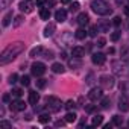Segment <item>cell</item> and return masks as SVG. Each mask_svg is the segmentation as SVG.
Returning a JSON list of instances; mask_svg holds the SVG:
<instances>
[{
	"label": "cell",
	"mask_w": 129,
	"mask_h": 129,
	"mask_svg": "<svg viewBox=\"0 0 129 129\" xmlns=\"http://www.w3.org/2000/svg\"><path fill=\"white\" fill-rule=\"evenodd\" d=\"M55 18H56V21H59V23L66 21V20H67V11H64V9H58V11L55 12Z\"/></svg>",
	"instance_id": "obj_10"
},
{
	"label": "cell",
	"mask_w": 129,
	"mask_h": 129,
	"mask_svg": "<svg viewBox=\"0 0 129 129\" xmlns=\"http://www.w3.org/2000/svg\"><path fill=\"white\" fill-rule=\"evenodd\" d=\"M78 9H79V3H78V2H73V3L70 5V11L73 12V11H78Z\"/></svg>",
	"instance_id": "obj_39"
},
{
	"label": "cell",
	"mask_w": 129,
	"mask_h": 129,
	"mask_svg": "<svg viewBox=\"0 0 129 129\" xmlns=\"http://www.w3.org/2000/svg\"><path fill=\"white\" fill-rule=\"evenodd\" d=\"M121 59H123V61H129V47H126V49L121 52Z\"/></svg>",
	"instance_id": "obj_33"
},
{
	"label": "cell",
	"mask_w": 129,
	"mask_h": 129,
	"mask_svg": "<svg viewBox=\"0 0 129 129\" xmlns=\"http://www.w3.org/2000/svg\"><path fill=\"white\" fill-rule=\"evenodd\" d=\"M109 105H111V100H109V97H102V102H100V106L102 108H109Z\"/></svg>",
	"instance_id": "obj_26"
},
{
	"label": "cell",
	"mask_w": 129,
	"mask_h": 129,
	"mask_svg": "<svg viewBox=\"0 0 129 129\" xmlns=\"http://www.w3.org/2000/svg\"><path fill=\"white\" fill-rule=\"evenodd\" d=\"M105 44H106V40L100 37V38L97 40V46H99V47H105Z\"/></svg>",
	"instance_id": "obj_40"
},
{
	"label": "cell",
	"mask_w": 129,
	"mask_h": 129,
	"mask_svg": "<svg viewBox=\"0 0 129 129\" xmlns=\"http://www.w3.org/2000/svg\"><path fill=\"white\" fill-rule=\"evenodd\" d=\"M34 6H35V3L32 2V0H21L20 5H18L20 11H21V12H26V14L32 12V11H34Z\"/></svg>",
	"instance_id": "obj_4"
},
{
	"label": "cell",
	"mask_w": 129,
	"mask_h": 129,
	"mask_svg": "<svg viewBox=\"0 0 129 129\" xmlns=\"http://www.w3.org/2000/svg\"><path fill=\"white\" fill-rule=\"evenodd\" d=\"M85 111H87V112H93V111H94V106H93V105H88V106L85 108Z\"/></svg>",
	"instance_id": "obj_44"
},
{
	"label": "cell",
	"mask_w": 129,
	"mask_h": 129,
	"mask_svg": "<svg viewBox=\"0 0 129 129\" xmlns=\"http://www.w3.org/2000/svg\"><path fill=\"white\" fill-rule=\"evenodd\" d=\"M52 72L53 73H64V72H66V69H64V66H62L61 62H55L53 66H52Z\"/></svg>",
	"instance_id": "obj_16"
},
{
	"label": "cell",
	"mask_w": 129,
	"mask_h": 129,
	"mask_svg": "<svg viewBox=\"0 0 129 129\" xmlns=\"http://www.w3.org/2000/svg\"><path fill=\"white\" fill-rule=\"evenodd\" d=\"M76 118H78V115L75 114V112H69L67 115H66V120H67V123H73V121H76Z\"/></svg>",
	"instance_id": "obj_23"
},
{
	"label": "cell",
	"mask_w": 129,
	"mask_h": 129,
	"mask_svg": "<svg viewBox=\"0 0 129 129\" xmlns=\"http://www.w3.org/2000/svg\"><path fill=\"white\" fill-rule=\"evenodd\" d=\"M118 108H120V111H121V112L129 111V100H127L126 97H121V99H120V102H118Z\"/></svg>",
	"instance_id": "obj_12"
},
{
	"label": "cell",
	"mask_w": 129,
	"mask_h": 129,
	"mask_svg": "<svg viewBox=\"0 0 129 129\" xmlns=\"http://www.w3.org/2000/svg\"><path fill=\"white\" fill-rule=\"evenodd\" d=\"M11 3H12V0H0V8H2V9H6Z\"/></svg>",
	"instance_id": "obj_29"
},
{
	"label": "cell",
	"mask_w": 129,
	"mask_h": 129,
	"mask_svg": "<svg viewBox=\"0 0 129 129\" xmlns=\"http://www.w3.org/2000/svg\"><path fill=\"white\" fill-rule=\"evenodd\" d=\"M103 91H102V88H91V91L88 93V99L90 100H93V102H96V100H99V99H102V94Z\"/></svg>",
	"instance_id": "obj_7"
},
{
	"label": "cell",
	"mask_w": 129,
	"mask_h": 129,
	"mask_svg": "<svg viewBox=\"0 0 129 129\" xmlns=\"http://www.w3.org/2000/svg\"><path fill=\"white\" fill-rule=\"evenodd\" d=\"M11 20H12V12H8V14H5L2 24H3L5 27H6V26H9V24H11Z\"/></svg>",
	"instance_id": "obj_21"
},
{
	"label": "cell",
	"mask_w": 129,
	"mask_h": 129,
	"mask_svg": "<svg viewBox=\"0 0 129 129\" xmlns=\"http://www.w3.org/2000/svg\"><path fill=\"white\" fill-rule=\"evenodd\" d=\"M88 20H90V17H88L85 12H82V14L78 15V24H79V26H85V24H88Z\"/></svg>",
	"instance_id": "obj_13"
},
{
	"label": "cell",
	"mask_w": 129,
	"mask_h": 129,
	"mask_svg": "<svg viewBox=\"0 0 129 129\" xmlns=\"http://www.w3.org/2000/svg\"><path fill=\"white\" fill-rule=\"evenodd\" d=\"M93 126H100L102 123H103V115H100V114H97V115H94L93 117Z\"/></svg>",
	"instance_id": "obj_20"
},
{
	"label": "cell",
	"mask_w": 129,
	"mask_h": 129,
	"mask_svg": "<svg viewBox=\"0 0 129 129\" xmlns=\"http://www.w3.org/2000/svg\"><path fill=\"white\" fill-rule=\"evenodd\" d=\"M91 9L99 15H109L112 12V9L109 8V5L105 2V0H93L91 2Z\"/></svg>",
	"instance_id": "obj_2"
},
{
	"label": "cell",
	"mask_w": 129,
	"mask_h": 129,
	"mask_svg": "<svg viewBox=\"0 0 129 129\" xmlns=\"http://www.w3.org/2000/svg\"><path fill=\"white\" fill-rule=\"evenodd\" d=\"M38 120H40V123L46 124V123H49V121H50V115H49V114H41V115L38 117Z\"/></svg>",
	"instance_id": "obj_25"
},
{
	"label": "cell",
	"mask_w": 129,
	"mask_h": 129,
	"mask_svg": "<svg viewBox=\"0 0 129 129\" xmlns=\"http://www.w3.org/2000/svg\"><path fill=\"white\" fill-rule=\"evenodd\" d=\"M105 55L103 53H93V56H91V61H93V64H96V66H102V64L105 62Z\"/></svg>",
	"instance_id": "obj_9"
},
{
	"label": "cell",
	"mask_w": 129,
	"mask_h": 129,
	"mask_svg": "<svg viewBox=\"0 0 129 129\" xmlns=\"http://www.w3.org/2000/svg\"><path fill=\"white\" fill-rule=\"evenodd\" d=\"M47 106L50 108V111H52V112H58V111L61 109L62 103H61V100H59L58 97L50 96V97H47Z\"/></svg>",
	"instance_id": "obj_3"
},
{
	"label": "cell",
	"mask_w": 129,
	"mask_h": 129,
	"mask_svg": "<svg viewBox=\"0 0 129 129\" xmlns=\"http://www.w3.org/2000/svg\"><path fill=\"white\" fill-rule=\"evenodd\" d=\"M72 55H73V58H82L84 55H85V49L84 47H79V46H76V47H73L72 49Z\"/></svg>",
	"instance_id": "obj_11"
},
{
	"label": "cell",
	"mask_w": 129,
	"mask_h": 129,
	"mask_svg": "<svg viewBox=\"0 0 129 129\" xmlns=\"http://www.w3.org/2000/svg\"><path fill=\"white\" fill-rule=\"evenodd\" d=\"M120 35H121V32L117 30V32H114V34L111 35V40H112V41H118V40H120Z\"/></svg>",
	"instance_id": "obj_35"
},
{
	"label": "cell",
	"mask_w": 129,
	"mask_h": 129,
	"mask_svg": "<svg viewBox=\"0 0 129 129\" xmlns=\"http://www.w3.org/2000/svg\"><path fill=\"white\" fill-rule=\"evenodd\" d=\"M23 21H24L23 15H17V17H15V21H14V27H18L20 24H23Z\"/></svg>",
	"instance_id": "obj_27"
},
{
	"label": "cell",
	"mask_w": 129,
	"mask_h": 129,
	"mask_svg": "<svg viewBox=\"0 0 129 129\" xmlns=\"http://www.w3.org/2000/svg\"><path fill=\"white\" fill-rule=\"evenodd\" d=\"M66 123H67V120H66V118H64V120H58V121H56V126L59 127V126H64Z\"/></svg>",
	"instance_id": "obj_43"
},
{
	"label": "cell",
	"mask_w": 129,
	"mask_h": 129,
	"mask_svg": "<svg viewBox=\"0 0 129 129\" xmlns=\"http://www.w3.org/2000/svg\"><path fill=\"white\" fill-rule=\"evenodd\" d=\"M38 100H40V94H38L37 91H30V93H29V103L37 105Z\"/></svg>",
	"instance_id": "obj_15"
},
{
	"label": "cell",
	"mask_w": 129,
	"mask_h": 129,
	"mask_svg": "<svg viewBox=\"0 0 129 129\" xmlns=\"http://www.w3.org/2000/svg\"><path fill=\"white\" fill-rule=\"evenodd\" d=\"M43 55H44L46 59H52V58L55 56V53H53L52 50H43Z\"/></svg>",
	"instance_id": "obj_31"
},
{
	"label": "cell",
	"mask_w": 129,
	"mask_h": 129,
	"mask_svg": "<svg viewBox=\"0 0 129 129\" xmlns=\"http://www.w3.org/2000/svg\"><path fill=\"white\" fill-rule=\"evenodd\" d=\"M88 35V32L84 29V27H79L76 32H75V37L78 38V40H85V37Z\"/></svg>",
	"instance_id": "obj_17"
},
{
	"label": "cell",
	"mask_w": 129,
	"mask_h": 129,
	"mask_svg": "<svg viewBox=\"0 0 129 129\" xmlns=\"http://www.w3.org/2000/svg\"><path fill=\"white\" fill-rule=\"evenodd\" d=\"M112 24H114V26H120V24H121V18H120V17H114Z\"/></svg>",
	"instance_id": "obj_41"
},
{
	"label": "cell",
	"mask_w": 129,
	"mask_h": 129,
	"mask_svg": "<svg viewBox=\"0 0 129 129\" xmlns=\"http://www.w3.org/2000/svg\"><path fill=\"white\" fill-rule=\"evenodd\" d=\"M55 30H56V26L53 23H49L46 26V29H44V37H52L55 34Z\"/></svg>",
	"instance_id": "obj_14"
},
{
	"label": "cell",
	"mask_w": 129,
	"mask_h": 129,
	"mask_svg": "<svg viewBox=\"0 0 129 129\" xmlns=\"http://www.w3.org/2000/svg\"><path fill=\"white\" fill-rule=\"evenodd\" d=\"M100 84L105 88H112L114 87V78L108 76V75H103V76H100Z\"/></svg>",
	"instance_id": "obj_6"
},
{
	"label": "cell",
	"mask_w": 129,
	"mask_h": 129,
	"mask_svg": "<svg viewBox=\"0 0 129 129\" xmlns=\"http://www.w3.org/2000/svg\"><path fill=\"white\" fill-rule=\"evenodd\" d=\"M9 100H11V96L9 94H5L3 96V102H9Z\"/></svg>",
	"instance_id": "obj_45"
},
{
	"label": "cell",
	"mask_w": 129,
	"mask_h": 129,
	"mask_svg": "<svg viewBox=\"0 0 129 129\" xmlns=\"http://www.w3.org/2000/svg\"><path fill=\"white\" fill-rule=\"evenodd\" d=\"M115 3L117 5H123V3H126V0H115Z\"/></svg>",
	"instance_id": "obj_46"
},
{
	"label": "cell",
	"mask_w": 129,
	"mask_h": 129,
	"mask_svg": "<svg viewBox=\"0 0 129 129\" xmlns=\"http://www.w3.org/2000/svg\"><path fill=\"white\" fill-rule=\"evenodd\" d=\"M43 50H44V49H43L41 46H37V47H34V49L29 52V56H32V58H37V56H40V55L43 53Z\"/></svg>",
	"instance_id": "obj_18"
},
{
	"label": "cell",
	"mask_w": 129,
	"mask_h": 129,
	"mask_svg": "<svg viewBox=\"0 0 129 129\" xmlns=\"http://www.w3.org/2000/svg\"><path fill=\"white\" fill-rule=\"evenodd\" d=\"M81 61H70V67H79Z\"/></svg>",
	"instance_id": "obj_42"
},
{
	"label": "cell",
	"mask_w": 129,
	"mask_h": 129,
	"mask_svg": "<svg viewBox=\"0 0 129 129\" xmlns=\"http://www.w3.org/2000/svg\"><path fill=\"white\" fill-rule=\"evenodd\" d=\"M127 124H129V121H127Z\"/></svg>",
	"instance_id": "obj_49"
},
{
	"label": "cell",
	"mask_w": 129,
	"mask_h": 129,
	"mask_svg": "<svg viewBox=\"0 0 129 129\" xmlns=\"http://www.w3.org/2000/svg\"><path fill=\"white\" fill-rule=\"evenodd\" d=\"M97 27H99V30H100V32H106V30H109V23L102 21V23H99V24H97Z\"/></svg>",
	"instance_id": "obj_22"
},
{
	"label": "cell",
	"mask_w": 129,
	"mask_h": 129,
	"mask_svg": "<svg viewBox=\"0 0 129 129\" xmlns=\"http://www.w3.org/2000/svg\"><path fill=\"white\" fill-rule=\"evenodd\" d=\"M17 79H18V76H17L15 73H12V75L9 76V84H11V85H14V84L17 82Z\"/></svg>",
	"instance_id": "obj_36"
},
{
	"label": "cell",
	"mask_w": 129,
	"mask_h": 129,
	"mask_svg": "<svg viewBox=\"0 0 129 129\" xmlns=\"http://www.w3.org/2000/svg\"><path fill=\"white\" fill-rule=\"evenodd\" d=\"M40 17H41L43 20H49V18H50V11H49V8H41Z\"/></svg>",
	"instance_id": "obj_19"
},
{
	"label": "cell",
	"mask_w": 129,
	"mask_h": 129,
	"mask_svg": "<svg viewBox=\"0 0 129 129\" xmlns=\"http://www.w3.org/2000/svg\"><path fill=\"white\" fill-rule=\"evenodd\" d=\"M97 32H99V27H97V26H91V27L88 29V35H90V37H96Z\"/></svg>",
	"instance_id": "obj_28"
},
{
	"label": "cell",
	"mask_w": 129,
	"mask_h": 129,
	"mask_svg": "<svg viewBox=\"0 0 129 129\" xmlns=\"http://www.w3.org/2000/svg\"><path fill=\"white\" fill-rule=\"evenodd\" d=\"M61 58H62V59H66V58H67V55H66V52H62V53H61Z\"/></svg>",
	"instance_id": "obj_47"
},
{
	"label": "cell",
	"mask_w": 129,
	"mask_h": 129,
	"mask_svg": "<svg viewBox=\"0 0 129 129\" xmlns=\"http://www.w3.org/2000/svg\"><path fill=\"white\" fill-rule=\"evenodd\" d=\"M112 124L121 126V124H123V117H120V115H112Z\"/></svg>",
	"instance_id": "obj_24"
},
{
	"label": "cell",
	"mask_w": 129,
	"mask_h": 129,
	"mask_svg": "<svg viewBox=\"0 0 129 129\" xmlns=\"http://www.w3.org/2000/svg\"><path fill=\"white\" fill-rule=\"evenodd\" d=\"M0 127H6V129H9V127H12V124L9 123V121H0Z\"/></svg>",
	"instance_id": "obj_38"
},
{
	"label": "cell",
	"mask_w": 129,
	"mask_h": 129,
	"mask_svg": "<svg viewBox=\"0 0 129 129\" xmlns=\"http://www.w3.org/2000/svg\"><path fill=\"white\" fill-rule=\"evenodd\" d=\"M23 50H24V43H21V41H17V43L9 44V46L2 52V55H0V64H2V66H5V64L11 62V61L15 59Z\"/></svg>",
	"instance_id": "obj_1"
},
{
	"label": "cell",
	"mask_w": 129,
	"mask_h": 129,
	"mask_svg": "<svg viewBox=\"0 0 129 129\" xmlns=\"http://www.w3.org/2000/svg\"><path fill=\"white\" fill-rule=\"evenodd\" d=\"M9 106H11V109H12V111H24V109H26V103H24L23 100H20V99L12 100Z\"/></svg>",
	"instance_id": "obj_8"
},
{
	"label": "cell",
	"mask_w": 129,
	"mask_h": 129,
	"mask_svg": "<svg viewBox=\"0 0 129 129\" xmlns=\"http://www.w3.org/2000/svg\"><path fill=\"white\" fill-rule=\"evenodd\" d=\"M30 70H32V75L34 76H43L44 72H46V66H44L43 62H34Z\"/></svg>",
	"instance_id": "obj_5"
},
{
	"label": "cell",
	"mask_w": 129,
	"mask_h": 129,
	"mask_svg": "<svg viewBox=\"0 0 129 129\" xmlns=\"http://www.w3.org/2000/svg\"><path fill=\"white\" fill-rule=\"evenodd\" d=\"M21 84H23L24 87H27V85L30 84V78H29V76H23V78H21Z\"/></svg>",
	"instance_id": "obj_37"
},
{
	"label": "cell",
	"mask_w": 129,
	"mask_h": 129,
	"mask_svg": "<svg viewBox=\"0 0 129 129\" xmlns=\"http://www.w3.org/2000/svg\"><path fill=\"white\" fill-rule=\"evenodd\" d=\"M64 106H66V109H69V111H72V109H75L76 108V103L73 102V100H69L66 105H64Z\"/></svg>",
	"instance_id": "obj_30"
},
{
	"label": "cell",
	"mask_w": 129,
	"mask_h": 129,
	"mask_svg": "<svg viewBox=\"0 0 129 129\" xmlns=\"http://www.w3.org/2000/svg\"><path fill=\"white\" fill-rule=\"evenodd\" d=\"M46 85H47V79H43V78H41V79L37 81V87H38V88H44Z\"/></svg>",
	"instance_id": "obj_32"
},
{
	"label": "cell",
	"mask_w": 129,
	"mask_h": 129,
	"mask_svg": "<svg viewBox=\"0 0 129 129\" xmlns=\"http://www.w3.org/2000/svg\"><path fill=\"white\" fill-rule=\"evenodd\" d=\"M21 94H23V91H21L20 88H14V90H12V96H14V97L18 99V97H21Z\"/></svg>",
	"instance_id": "obj_34"
},
{
	"label": "cell",
	"mask_w": 129,
	"mask_h": 129,
	"mask_svg": "<svg viewBox=\"0 0 129 129\" xmlns=\"http://www.w3.org/2000/svg\"><path fill=\"white\" fill-rule=\"evenodd\" d=\"M61 2H62V3H70L72 0H61Z\"/></svg>",
	"instance_id": "obj_48"
}]
</instances>
